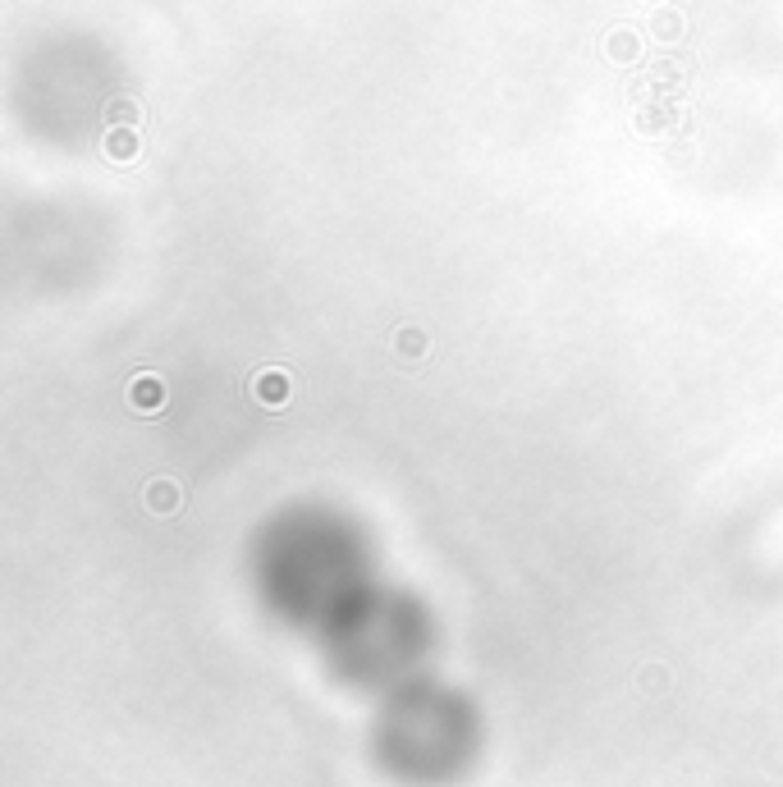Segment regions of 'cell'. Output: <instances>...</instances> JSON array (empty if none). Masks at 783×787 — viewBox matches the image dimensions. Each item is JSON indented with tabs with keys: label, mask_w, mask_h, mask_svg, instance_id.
<instances>
[]
</instances>
